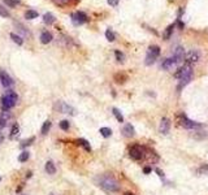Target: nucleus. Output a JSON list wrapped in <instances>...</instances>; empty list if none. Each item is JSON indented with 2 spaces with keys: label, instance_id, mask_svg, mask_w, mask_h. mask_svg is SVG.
Instances as JSON below:
<instances>
[{
  "label": "nucleus",
  "instance_id": "obj_1",
  "mask_svg": "<svg viewBox=\"0 0 208 195\" xmlns=\"http://www.w3.org/2000/svg\"><path fill=\"white\" fill-rule=\"evenodd\" d=\"M98 184L103 190L109 191V193H114V191L120 190L119 182L111 176H100L98 178Z\"/></svg>",
  "mask_w": 208,
  "mask_h": 195
},
{
  "label": "nucleus",
  "instance_id": "obj_2",
  "mask_svg": "<svg viewBox=\"0 0 208 195\" xmlns=\"http://www.w3.org/2000/svg\"><path fill=\"white\" fill-rule=\"evenodd\" d=\"M17 100H18V96L14 91H7L1 98H0V103H1V107L3 109H8L11 111V108H13L16 106Z\"/></svg>",
  "mask_w": 208,
  "mask_h": 195
},
{
  "label": "nucleus",
  "instance_id": "obj_3",
  "mask_svg": "<svg viewBox=\"0 0 208 195\" xmlns=\"http://www.w3.org/2000/svg\"><path fill=\"white\" fill-rule=\"evenodd\" d=\"M180 124H181V126H183L185 129H187V130H195V129H200L202 126H203L200 122L192 121V120L187 118L183 113L180 116Z\"/></svg>",
  "mask_w": 208,
  "mask_h": 195
},
{
  "label": "nucleus",
  "instance_id": "obj_4",
  "mask_svg": "<svg viewBox=\"0 0 208 195\" xmlns=\"http://www.w3.org/2000/svg\"><path fill=\"white\" fill-rule=\"evenodd\" d=\"M160 55V47L158 46H150L148 51H147V56H146V65H152L156 61V59Z\"/></svg>",
  "mask_w": 208,
  "mask_h": 195
},
{
  "label": "nucleus",
  "instance_id": "obj_5",
  "mask_svg": "<svg viewBox=\"0 0 208 195\" xmlns=\"http://www.w3.org/2000/svg\"><path fill=\"white\" fill-rule=\"evenodd\" d=\"M129 156L135 161H139L144 157V150L143 147L135 145V146H131L130 150H129Z\"/></svg>",
  "mask_w": 208,
  "mask_h": 195
},
{
  "label": "nucleus",
  "instance_id": "obj_6",
  "mask_svg": "<svg viewBox=\"0 0 208 195\" xmlns=\"http://www.w3.org/2000/svg\"><path fill=\"white\" fill-rule=\"evenodd\" d=\"M199 59H200V52H199L198 50H190L185 55V62L189 65H192V64H195V62H198Z\"/></svg>",
  "mask_w": 208,
  "mask_h": 195
},
{
  "label": "nucleus",
  "instance_id": "obj_7",
  "mask_svg": "<svg viewBox=\"0 0 208 195\" xmlns=\"http://www.w3.org/2000/svg\"><path fill=\"white\" fill-rule=\"evenodd\" d=\"M55 109L61 113H68V115H74V113H76L74 108L70 107L69 104H66L65 101H57L55 104Z\"/></svg>",
  "mask_w": 208,
  "mask_h": 195
},
{
  "label": "nucleus",
  "instance_id": "obj_8",
  "mask_svg": "<svg viewBox=\"0 0 208 195\" xmlns=\"http://www.w3.org/2000/svg\"><path fill=\"white\" fill-rule=\"evenodd\" d=\"M70 17H72V22H73L74 25H82V23H85L87 21L86 13H83V12H81V11L74 12Z\"/></svg>",
  "mask_w": 208,
  "mask_h": 195
},
{
  "label": "nucleus",
  "instance_id": "obj_9",
  "mask_svg": "<svg viewBox=\"0 0 208 195\" xmlns=\"http://www.w3.org/2000/svg\"><path fill=\"white\" fill-rule=\"evenodd\" d=\"M0 83H1L5 89L13 86V83H14L13 79H12V77L5 70H3V69H0Z\"/></svg>",
  "mask_w": 208,
  "mask_h": 195
},
{
  "label": "nucleus",
  "instance_id": "obj_10",
  "mask_svg": "<svg viewBox=\"0 0 208 195\" xmlns=\"http://www.w3.org/2000/svg\"><path fill=\"white\" fill-rule=\"evenodd\" d=\"M190 73H192V69H191V65H189V64H185L183 67H181L178 68V70L174 73V77L176 78H178V79H181V78H183V77H186L187 74Z\"/></svg>",
  "mask_w": 208,
  "mask_h": 195
},
{
  "label": "nucleus",
  "instance_id": "obj_11",
  "mask_svg": "<svg viewBox=\"0 0 208 195\" xmlns=\"http://www.w3.org/2000/svg\"><path fill=\"white\" fill-rule=\"evenodd\" d=\"M169 129H170V121H169V118H167V117H163L160 125H159V130H160V133L168 134V133H169Z\"/></svg>",
  "mask_w": 208,
  "mask_h": 195
},
{
  "label": "nucleus",
  "instance_id": "obj_12",
  "mask_svg": "<svg viewBox=\"0 0 208 195\" xmlns=\"http://www.w3.org/2000/svg\"><path fill=\"white\" fill-rule=\"evenodd\" d=\"M122 134L125 137H128V138L134 137L135 135V129H134V126H133L131 124H125L122 126Z\"/></svg>",
  "mask_w": 208,
  "mask_h": 195
},
{
  "label": "nucleus",
  "instance_id": "obj_13",
  "mask_svg": "<svg viewBox=\"0 0 208 195\" xmlns=\"http://www.w3.org/2000/svg\"><path fill=\"white\" fill-rule=\"evenodd\" d=\"M59 42H60V44H62L64 47H68V48H70V47L74 46V40L70 37H68V35H61L59 39Z\"/></svg>",
  "mask_w": 208,
  "mask_h": 195
},
{
  "label": "nucleus",
  "instance_id": "obj_14",
  "mask_svg": "<svg viewBox=\"0 0 208 195\" xmlns=\"http://www.w3.org/2000/svg\"><path fill=\"white\" fill-rule=\"evenodd\" d=\"M177 64H178V62H177V60L172 56V57L164 60V62L161 64V67H163V69H165V70H169L170 68H173L174 65H177Z\"/></svg>",
  "mask_w": 208,
  "mask_h": 195
},
{
  "label": "nucleus",
  "instance_id": "obj_15",
  "mask_svg": "<svg viewBox=\"0 0 208 195\" xmlns=\"http://www.w3.org/2000/svg\"><path fill=\"white\" fill-rule=\"evenodd\" d=\"M173 57L177 60V62H180V61H185V51H183L182 47H177L176 51H174Z\"/></svg>",
  "mask_w": 208,
  "mask_h": 195
},
{
  "label": "nucleus",
  "instance_id": "obj_16",
  "mask_svg": "<svg viewBox=\"0 0 208 195\" xmlns=\"http://www.w3.org/2000/svg\"><path fill=\"white\" fill-rule=\"evenodd\" d=\"M191 78H192V73H190V74H187L186 77H183V78H181L180 79V83H178V86H177V90L178 91H181L183 87H185L187 83H190V81H191Z\"/></svg>",
  "mask_w": 208,
  "mask_h": 195
},
{
  "label": "nucleus",
  "instance_id": "obj_17",
  "mask_svg": "<svg viewBox=\"0 0 208 195\" xmlns=\"http://www.w3.org/2000/svg\"><path fill=\"white\" fill-rule=\"evenodd\" d=\"M52 39H53V37H52V34H51L50 31H42V34H40V42L43 44L50 43Z\"/></svg>",
  "mask_w": 208,
  "mask_h": 195
},
{
  "label": "nucleus",
  "instance_id": "obj_18",
  "mask_svg": "<svg viewBox=\"0 0 208 195\" xmlns=\"http://www.w3.org/2000/svg\"><path fill=\"white\" fill-rule=\"evenodd\" d=\"M9 37H11L12 40H13L16 44H18V46H21V44H23V38L21 37V35H17V34H14V33H11V34H9Z\"/></svg>",
  "mask_w": 208,
  "mask_h": 195
},
{
  "label": "nucleus",
  "instance_id": "obj_19",
  "mask_svg": "<svg viewBox=\"0 0 208 195\" xmlns=\"http://www.w3.org/2000/svg\"><path fill=\"white\" fill-rule=\"evenodd\" d=\"M55 16H53L52 13H46L43 16V21H44V23H47V25H52L53 22H55Z\"/></svg>",
  "mask_w": 208,
  "mask_h": 195
},
{
  "label": "nucleus",
  "instance_id": "obj_20",
  "mask_svg": "<svg viewBox=\"0 0 208 195\" xmlns=\"http://www.w3.org/2000/svg\"><path fill=\"white\" fill-rule=\"evenodd\" d=\"M46 172L48 173V174H55V173H56V167H55V164H53L52 161H47Z\"/></svg>",
  "mask_w": 208,
  "mask_h": 195
},
{
  "label": "nucleus",
  "instance_id": "obj_21",
  "mask_svg": "<svg viewBox=\"0 0 208 195\" xmlns=\"http://www.w3.org/2000/svg\"><path fill=\"white\" fill-rule=\"evenodd\" d=\"M37 17H38V12H35L33 9H29V11L25 12V18L26 20H34V18H37Z\"/></svg>",
  "mask_w": 208,
  "mask_h": 195
},
{
  "label": "nucleus",
  "instance_id": "obj_22",
  "mask_svg": "<svg viewBox=\"0 0 208 195\" xmlns=\"http://www.w3.org/2000/svg\"><path fill=\"white\" fill-rule=\"evenodd\" d=\"M77 143H78V145H80V146H82L83 148L86 150V151H89V152L91 151V147H90L89 142H87L86 139H82V138H80V139H77Z\"/></svg>",
  "mask_w": 208,
  "mask_h": 195
},
{
  "label": "nucleus",
  "instance_id": "obj_23",
  "mask_svg": "<svg viewBox=\"0 0 208 195\" xmlns=\"http://www.w3.org/2000/svg\"><path fill=\"white\" fill-rule=\"evenodd\" d=\"M51 125H52V124H51V121H48V120H47L46 122H44L43 125H42V134H43V135H46L48 131H50Z\"/></svg>",
  "mask_w": 208,
  "mask_h": 195
},
{
  "label": "nucleus",
  "instance_id": "obj_24",
  "mask_svg": "<svg viewBox=\"0 0 208 195\" xmlns=\"http://www.w3.org/2000/svg\"><path fill=\"white\" fill-rule=\"evenodd\" d=\"M30 157V152L29 151H23L21 152V155L18 156V161H21V163H25V161H28Z\"/></svg>",
  "mask_w": 208,
  "mask_h": 195
},
{
  "label": "nucleus",
  "instance_id": "obj_25",
  "mask_svg": "<svg viewBox=\"0 0 208 195\" xmlns=\"http://www.w3.org/2000/svg\"><path fill=\"white\" fill-rule=\"evenodd\" d=\"M55 4H57L59 7H65V5H69L73 3V0H52Z\"/></svg>",
  "mask_w": 208,
  "mask_h": 195
},
{
  "label": "nucleus",
  "instance_id": "obj_26",
  "mask_svg": "<svg viewBox=\"0 0 208 195\" xmlns=\"http://www.w3.org/2000/svg\"><path fill=\"white\" fill-rule=\"evenodd\" d=\"M173 29H174V25H170V26H168L167 29H165V31H164V39L167 40V39H169V37L172 35V33H173Z\"/></svg>",
  "mask_w": 208,
  "mask_h": 195
},
{
  "label": "nucleus",
  "instance_id": "obj_27",
  "mask_svg": "<svg viewBox=\"0 0 208 195\" xmlns=\"http://www.w3.org/2000/svg\"><path fill=\"white\" fill-rule=\"evenodd\" d=\"M4 3L8 5V7L14 8V7H17L18 4H21V0H4Z\"/></svg>",
  "mask_w": 208,
  "mask_h": 195
},
{
  "label": "nucleus",
  "instance_id": "obj_28",
  "mask_svg": "<svg viewBox=\"0 0 208 195\" xmlns=\"http://www.w3.org/2000/svg\"><path fill=\"white\" fill-rule=\"evenodd\" d=\"M100 134H102V135H103L104 138H108V137L112 135V130H111L109 128H102V129H100Z\"/></svg>",
  "mask_w": 208,
  "mask_h": 195
},
{
  "label": "nucleus",
  "instance_id": "obj_29",
  "mask_svg": "<svg viewBox=\"0 0 208 195\" xmlns=\"http://www.w3.org/2000/svg\"><path fill=\"white\" fill-rule=\"evenodd\" d=\"M16 26H17V28H18L17 30H18L20 33H22V34H23V37H29V35H30V34H29V31H28V29H26L23 25H20V23H16Z\"/></svg>",
  "mask_w": 208,
  "mask_h": 195
},
{
  "label": "nucleus",
  "instance_id": "obj_30",
  "mask_svg": "<svg viewBox=\"0 0 208 195\" xmlns=\"http://www.w3.org/2000/svg\"><path fill=\"white\" fill-rule=\"evenodd\" d=\"M113 115H114V117L117 118V121H119V122H124V116L121 115V112H120L117 108H113Z\"/></svg>",
  "mask_w": 208,
  "mask_h": 195
},
{
  "label": "nucleus",
  "instance_id": "obj_31",
  "mask_svg": "<svg viewBox=\"0 0 208 195\" xmlns=\"http://www.w3.org/2000/svg\"><path fill=\"white\" fill-rule=\"evenodd\" d=\"M105 38H107L109 42H113L114 39H116V35H114V33L112 31V30L108 29L107 31H105Z\"/></svg>",
  "mask_w": 208,
  "mask_h": 195
},
{
  "label": "nucleus",
  "instance_id": "obj_32",
  "mask_svg": "<svg viewBox=\"0 0 208 195\" xmlns=\"http://www.w3.org/2000/svg\"><path fill=\"white\" fill-rule=\"evenodd\" d=\"M18 134V124H14L13 125V128H12V130H11V134H9V137L11 138H14Z\"/></svg>",
  "mask_w": 208,
  "mask_h": 195
},
{
  "label": "nucleus",
  "instance_id": "obj_33",
  "mask_svg": "<svg viewBox=\"0 0 208 195\" xmlns=\"http://www.w3.org/2000/svg\"><path fill=\"white\" fill-rule=\"evenodd\" d=\"M0 16L4 17V18H8V17H9V12L7 11V8L3 7V5H0Z\"/></svg>",
  "mask_w": 208,
  "mask_h": 195
},
{
  "label": "nucleus",
  "instance_id": "obj_34",
  "mask_svg": "<svg viewBox=\"0 0 208 195\" xmlns=\"http://www.w3.org/2000/svg\"><path fill=\"white\" fill-rule=\"evenodd\" d=\"M60 129H62V130H69V121H66V120H62V121H60L59 124Z\"/></svg>",
  "mask_w": 208,
  "mask_h": 195
},
{
  "label": "nucleus",
  "instance_id": "obj_35",
  "mask_svg": "<svg viewBox=\"0 0 208 195\" xmlns=\"http://www.w3.org/2000/svg\"><path fill=\"white\" fill-rule=\"evenodd\" d=\"M35 140V138L34 137H31V138H28V139H25L22 143H21V147H28V146H30L33 142Z\"/></svg>",
  "mask_w": 208,
  "mask_h": 195
},
{
  "label": "nucleus",
  "instance_id": "obj_36",
  "mask_svg": "<svg viewBox=\"0 0 208 195\" xmlns=\"http://www.w3.org/2000/svg\"><path fill=\"white\" fill-rule=\"evenodd\" d=\"M198 173H199V174H208V164H204V165H202V167L198 169Z\"/></svg>",
  "mask_w": 208,
  "mask_h": 195
},
{
  "label": "nucleus",
  "instance_id": "obj_37",
  "mask_svg": "<svg viewBox=\"0 0 208 195\" xmlns=\"http://www.w3.org/2000/svg\"><path fill=\"white\" fill-rule=\"evenodd\" d=\"M114 56H116V59L119 60L120 62H122L124 60H125V55H124L122 52H120V51H117V50L114 51Z\"/></svg>",
  "mask_w": 208,
  "mask_h": 195
},
{
  "label": "nucleus",
  "instance_id": "obj_38",
  "mask_svg": "<svg viewBox=\"0 0 208 195\" xmlns=\"http://www.w3.org/2000/svg\"><path fill=\"white\" fill-rule=\"evenodd\" d=\"M114 79H116V82L122 83L124 81H126V76H124V74H117V76H114Z\"/></svg>",
  "mask_w": 208,
  "mask_h": 195
},
{
  "label": "nucleus",
  "instance_id": "obj_39",
  "mask_svg": "<svg viewBox=\"0 0 208 195\" xmlns=\"http://www.w3.org/2000/svg\"><path fill=\"white\" fill-rule=\"evenodd\" d=\"M119 3H120V0H108V4L112 5V7H116Z\"/></svg>",
  "mask_w": 208,
  "mask_h": 195
},
{
  "label": "nucleus",
  "instance_id": "obj_40",
  "mask_svg": "<svg viewBox=\"0 0 208 195\" xmlns=\"http://www.w3.org/2000/svg\"><path fill=\"white\" fill-rule=\"evenodd\" d=\"M151 170H152L151 167H144L143 168V173H144V174H150V173H151Z\"/></svg>",
  "mask_w": 208,
  "mask_h": 195
},
{
  "label": "nucleus",
  "instance_id": "obj_41",
  "mask_svg": "<svg viewBox=\"0 0 208 195\" xmlns=\"http://www.w3.org/2000/svg\"><path fill=\"white\" fill-rule=\"evenodd\" d=\"M156 173H158V174L160 176L161 178H164V173H163V170H161V169H159V168H158V169H156Z\"/></svg>",
  "mask_w": 208,
  "mask_h": 195
},
{
  "label": "nucleus",
  "instance_id": "obj_42",
  "mask_svg": "<svg viewBox=\"0 0 208 195\" xmlns=\"http://www.w3.org/2000/svg\"><path fill=\"white\" fill-rule=\"evenodd\" d=\"M31 176H33V173H31V172H29V173H28V176H26V177H28V178H30V177H31Z\"/></svg>",
  "mask_w": 208,
  "mask_h": 195
},
{
  "label": "nucleus",
  "instance_id": "obj_43",
  "mask_svg": "<svg viewBox=\"0 0 208 195\" xmlns=\"http://www.w3.org/2000/svg\"><path fill=\"white\" fill-rule=\"evenodd\" d=\"M125 195H134V194H131V193H125Z\"/></svg>",
  "mask_w": 208,
  "mask_h": 195
},
{
  "label": "nucleus",
  "instance_id": "obj_44",
  "mask_svg": "<svg viewBox=\"0 0 208 195\" xmlns=\"http://www.w3.org/2000/svg\"><path fill=\"white\" fill-rule=\"evenodd\" d=\"M0 179H1V178H0Z\"/></svg>",
  "mask_w": 208,
  "mask_h": 195
}]
</instances>
